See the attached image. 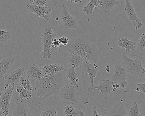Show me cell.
<instances>
[{"label":"cell","instance_id":"8992f818","mask_svg":"<svg viewBox=\"0 0 145 116\" xmlns=\"http://www.w3.org/2000/svg\"><path fill=\"white\" fill-rule=\"evenodd\" d=\"M80 70L83 74H88L89 80L90 81L89 87L87 90L90 92L93 91V86H94V80L98 74L99 72V66L95 63L91 64L86 61H84L80 66Z\"/></svg>","mask_w":145,"mask_h":116},{"label":"cell","instance_id":"f546056e","mask_svg":"<svg viewBox=\"0 0 145 116\" xmlns=\"http://www.w3.org/2000/svg\"><path fill=\"white\" fill-rule=\"evenodd\" d=\"M137 50L140 51L142 50L145 47V33H143L138 40L136 46Z\"/></svg>","mask_w":145,"mask_h":116},{"label":"cell","instance_id":"ac0fdd59","mask_svg":"<svg viewBox=\"0 0 145 116\" xmlns=\"http://www.w3.org/2000/svg\"><path fill=\"white\" fill-rule=\"evenodd\" d=\"M119 4V0H101L99 1L97 7L101 10L108 12L112 10L116 5Z\"/></svg>","mask_w":145,"mask_h":116},{"label":"cell","instance_id":"5b68a950","mask_svg":"<svg viewBox=\"0 0 145 116\" xmlns=\"http://www.w3.org/2000/svg\"><path fill=\"white\" fill-rule=\"evenodd\" d=\"M56 35L53 32L51 27H47L43 30L41 39L43 46L42 56L44 59L46 60L51 58L52 42V39L56 38Z\"/></svg>","mask_w":145,"mask_h":116},{"label":"cell","instance_id":"836d02e7","mask_svg":"<svg viewBox=\"0 0 145 116\" xmlns=\"http://www.w3.org/2000/svg\"><path fill=\"white\" fill-rule=\"evenodd\" d=\"M60 45L61 44L58 40V38H56L53 39L52 40V42L51 47L53 48H56V49H60Z\"/></svg>","mask_w":145,"mask_h":116},{"label":"cell","instance_id":"d6a6232c","mask_svg":"<svg viewBox=\"0 0 145 116\" xmlns=\"http://www.w3.org/2000/svg\"><path fill=\"white\" fill-rule=\"evenodd\" d=\"M58 39L60 44L65 46H66L68 44L69 40V39L67 37L61 36H60L58 38Z\"/></svg>","mask_w":145,"mask_h":116},{"label":"cell","instance_id":"ab89813d","mask_svg":"<svg viewBox=\"0 0 145 116\" xmlns=\"http://www.w3.org/2000/svg\"><path fill=\"white\" fill-rule=\"evenodd\" d=\"M32 1H33V0H29V1L31 2H32Z\"/></svg>","mask_w":145,"mask_h":116},{"label":"cell","instance_id":"f35d334b","mask_svg":"<svg viewBox=\"0 0 145 116\" xmlns=\"http://www.w3.org/2000/svg\"><path fill=\"white\" fill-rule=\"evenodd\" d=\"M87 1H89L90 0H86Z\"/></svg>","mask_w":145,"mask_h":116},{"label":"cell","instance_id":"9c48e42d","mask_svg":"<svg viewBox=\"0 0 145 116\" xmlns=\"http://www.w3.org/2000/svg\"><path fill=\"white\" fill-rule=\"evenodd\" d=\"M124 10L136 30L140 29L143 26L142 20L137 17L129 0H125Z\"/></svg>","mask_w":145,"mask_h":116},{"label":"cell","instance_id":"e575fe53","mask_svg":"<svg viewBox=\"0 0 145 116\" xmlns=\"http://www.w3.org/2000/svg\"><path fill=\"white\" fill-rule=\"evenodd\" d=\"M69 2H73L75 4H80L82 3V0H66Z\"/></svg>","mask_w":145,"mask_h":116},{"label":"cell","instance_id":"5bb4252c","mask_svg":"<svg viewBox=\"0 0 145 116\" xmlns=\"http://www.w3.org/2000/svg\"><path fill=\"white\" fill-rule=\"evenodd\" d=\"M26 74L29 78L35 81L40 78L44 75L41 68L33 63H30L27 66Z\"/></svg>","mask_w":145,"mask_h":116},{"label":"cell","instance_id":"52a82bcc","mask_svg":"<svg viewBox=\"0 0 145 116\" xmlns=\"http://www.w3.org/2000/svg\"><path fill=\"white\" fill-rule=\"evenodd\" d=\"M15 88L14 83L12 84L5 91L0 93V110L3 112L4 116L9 115V107Z\"/></svg>","mask_w":145,"mask_h":116},{"label":"cell","instance_id":"9a60e30c","mask_svg":"<svg viewBox=\"0 0 145 116\" xmlns=\"http://www.w3.org/2000/svg\"><path fill=\"white\" fill-rule=\"evenodd\" d=\"M41 70L44 75L47 76H52L60 72L66 71V69L62 65L56 63L46 65L41 68Z\"/></svg>","mask_w":145,"mask_h":116},{"label":"cell","instance_id":"603a6c76","mask_svg":"<svg viewBox=\"0 0 145 116\" xmlns=\"http://www.w3.org/2000/svg\"><path fill=\"white\" fill-rule=\"evenodd\" d=\"M76 107L70 105L65 107L64 115L65 116H84L85 114L84 112L76 108Z\"/></svg>","mask_w":145,"mask_h":116},{"label":"cell","instance_id":"30bf717a","mask_svg":"<svg viewBox=\"0 0 145 116\" xmlns=\"http://www.w3.org/2000/svg\"><path fill=\"white\" fill-rule=\"evenodd\" d=\"M61 25L66 30L70 29H77V19L74 18L69 15L67 11V9L64 5L62 8Z\"/></svg>","mask_w":145,"mask_h":116},{"label":"cell","instance_id":"d590c367","mask_svg":"<svg viewBox=\"0 0 145 116\" xmlns=\"http://www.w3.org/2000/svg\"><path fill=\"white\" fill-rule=\"evenodd\" d=\"M92 111H93V116H100V114L97 113V111L96 110V107H93V109H92Z\"/></svg>","mask_w":145,"mask_h":116},{"label":"cell","instance_id":"d6986e66","mask_svg":"<svg viewBox=\"0 0 145 116\" xmlns=\"http://www.w3.org/2000/svg\"><path fill=\"white\" fill-rule=\"evenodd\" d=\"M107 115L112 116H127L128 114L125 110V105L120 102L114 106L109 110Z\"/></svg>","mask_w":145,"mask_h":116},{"label":"cell","instance_id":"ba28073f","mask_svg":"<svg viewBox=\"0 0 145 116\" xmlns=\"http://www.w3.org/2000/svg\"><path fill=\"white\" fill-rule=\"evenodd\" d=\"M114 72L111 78V80L114 83L118 84L120 87L124 89L126 87L128 83L126 81L127 78V72L125 68L120 64L114 63Z\"/></svg>","mask_w":145,"mask_h":116},{"label":"cell","instance_id":"cb8c5ba5","mask_svg":"<svg viewBox=\"0 0 145 116\" xmlns=\"http://www.w3.org/2000/svg\"><path fill=\"white\" fill-rule=\"evenodd\" d=\"M100 0H91L90 2L84 7L83 12L86 15H91L93 13L94 9L97 7Z\"/></svg>","mask_w":145,"mask_h":116},{"label":"cell","instance_id":"ffe728a7","mask_svg":"<svg viewBox=\"0 0 145 116\" xmlns=\"http://www.w3.org/2000/svg\"><path fill=\"white\" fill-rule=\"evenodd\" d=\"M118 45L120 48L125 49L126 52H129L130 51H135V43L134 41L129 40L127 38H119Z\"/></svg>","mask_w":145,"mask_h":116},{"label":"cell","instance_id":"4fadbf2b","mask_svg":"<svg viewBox=\"0 0 145 116\" xmlns=\"http://www.w3.org/2000/svg\"><path fill=\"white\" fill-rule=\"evenodd\" d=\"M25 69L24 68H21L3 77L2 79L5 80L7 83L5 85V88L7 89L10 85L12 83H17L20 81L21 77H22Z\"/></svg>","mask_w":145,"mask_h":116},{"label":"cell","instance_id":"8fae6325","mask_svg":"<svg viewBox=\"0 0 145 116\" xmlns=\"http://www.w3.org/2000/svg\"><path fill=\"white\" fill-rule=\"evenodd\" d=\"M27 8L36 16L43 18L45 21H48L51 17V13L52 12V10L46 6L41 7L33 5H27Z\"/></svg>","mask_w":145,"mask_h":116},{"label":"cell","instance_id":"83f0119b","mask_svg":"<svg viewBox=\"0 0 145 116\" xmlns=\"http://www.w3.org/2000/svg\"><path fill=\"white\" fill-rule=\"evenodd\" d=\"M57 114L56 111L52 107H48L44 109L42 111V113L40 116H56Z\"/></svg>","mask_w":145,"mask_h":116},{"label":"cell","instance_id":"3957f363","mask_svg":"<svg viewBox=\"0 0 145 116\" xmlns=\"http://www.w3.org/2000/svg\"><path fill=\"white\" fill-rule=\"evenodd\" d=\"M61 100L64 104L76 107L79 102V93L76 88L63 86L59 92Z\"/></svg>","mask_w":145,"mask_h":116},{"label":"cell","instance_id":"7402d4cb","mask_svg":"<svg viewBox=\"0 0 145 116\" xmlns=\"http://www.w3.org/2000/svg\"><path fill=\"white\" fill-rule=\"evenodd\" d=\"M85 60V59L78 55H72L67 61L68 67L72 68L75 69L80 66L82 63Z\"/></svg>","mask_w":145,"mask_h":116},{"label":"cell","instance_id":"7c38bea8","mask_svg":"<svg viewBox=\"0 0 145 116\" xmlns=\"http://www.w3.org/2000/svg\"><path fill=\"white\" fill-rule=\"evenodd\" d=\"M114 83L112 80H103L97 86L94 85L92 90L97 89L104 95L106 100L107 99L108 95L112 91H113L112 85Z\"/></svg>","mask_w":145,"mask_h":116},{"label":"cell","instance_id":"8d00e7d4","mask_svg":"<svg viewBox=\"0 0 145 116\" xmlns=\"http://www.w3.org/2000/svg\"><path fill=\"white\" fill-rule=\"evenodd\" d=\"M113 88V91H115L116 89L118 88H119L120 85L118 84L113 83L112 85Z\"/></svg>","mask_w":145,"mask_h":116},{"label":"cell","instance_id":"6da1fadb","mask_svg":"<svg viewBox=\"0 0 145 116\" xmlns=\"http://www.w3.org/2000/svg\"><path fill=\"white\" fill-rule=\"evenodd\" d=\"M35 81V94L45 100L59 94L64 85V76L61 72L52 76L43 75Z\"/></svg>","mask_w":145,"mask_h":116},{"label":"cell","instance_id":"4316f807","mask_svg":"<svg viewBox=\"0 0 145 116\" xmlns=\"http://www.w3.org/2000/svg\"><path fill=\"white\" fill-rule=\"evenodd\" d=\"M19 82L20 83V85L23 88L31 92H32L33 91V89L31 85V83L28 79L22 77L20 79Z\"/></svg>","mask_w":145,"mask_h":116},{"label":"cell","instance_id":"e0dca14e","mask_svg":"<svg viewBox=\"0 0 145 116\" xmlns=\"http://www.w3.org/2000/svg\"><path fill=\"white\" fill-rule=\"evenodd\" d=\"M12 116H33L30 108L21 103H16V106L12 109Z\"/></svg>","mask_w":145,"mask_h":116},{"label":"cell","instance_id":"484cf974","mask_svg":"<svg viewBox=\"0 0 145 116\" xmlns=\"http://www.w3.org/2000/svg\"><path fill=\"white\" fill-rule=\"evenodd\" d=\"M141 112V110L139 108L138 104L136 102H135L130 108L128 115L129 116H140Z\"/></svg>","mask_w":145,"mask_h":116},{"label":"cell","instance_id":"2e32d148","mask_svg":"<svg viewBox=\"0 0 145 116\" xmlns=\"http://www.w3.org/2000/svg\"><path fill=\"white\" fill-rule=\"evenodd\" d=\"M18 57V55H16L14 57H8L0 61V80L2 79L4 75L10 70Z\"/></svg>","mask_w":145,"mask_h":116},{"label":"cell","instance_id":"f1b7e54d","mask_svg":"<svg viewBox=\"0 0 145 116\" xmlns=\"http://www.w3.org/2000/svg\"><path fill=\"white\" fill-rule=\"evenodd\" d=\"M11 35L10 32L0 30V43L5 42L10 39Z\"/></svg>","mask_w":145,"mask_h":116},{"label":"cell","instance_id":"d4e9b609","mask_svg":"<svg viewBox=\"0 0 145 116\" xmlns=\"http://www.w3.org/2000/svg\"><path fill=\"white\" fill-rule=\"evenodd\" d=\"M16 91L19 94V96L22 100H29L32 96V92L24 89L20 85L17 87Z\"/></svg>","mask_w":145,"mask_h":116},{"label":"cell","instance_id":"4dcf8cb0","mask_svg":"<svg viewBox=\"0 0 145 116\" xmlns=\"http://www.w3.org/2000/svg\"><path fill=\"white\" fill-rule=\"evenodd\" d=\"M133 90H135L137 92H142V93L145 94V84L144 83H138L135 85V88Z\"/></svg>","mask_w":145,"mask_h":116},{"label":"cell","instance_id":"277c9868","mask_svg":"<svg viewBox=\"0 0 145 116\" xmlns=\"http://www.w3.org/2000/svg\"><path fill=\"white\" fill-rule=\"evenodd\" d=\"M123 65L125 66L126 72L135 77L144 78L145 69L140 61L137 59H132L126 56H123Z\"/></svg>","mask_w":145,"mask_h":116},{"label":"cell","instance_id":"7a4b0ae2","mask_svg":"<svg viewBox=\"0 0 145 116\" xmlns=\"http://www.w3.org/2000/svg\"><path fill=\"white\" fill-rule=\"evenodd\" d=\"M65 47L69 54L78 55L94 63L98 61L101 55L95 44L83 38L69 40Z\"/></svg>","mask_w":145,"mask_h":116},{"label":"cell","instance_id":"74e56055","mask_svg":"<svg viewBox=\"0 0 145 116\" xmlns=\"http://www.w3.org/2000/svg\"><path fill=\"white\" fill-rule=\"evenodd\" d=\"M0 116H4V114H3V112L0 110Z\"/></svg>","mask_w":145,"mask_h":116},{"label":"cell","instance_id":"44dd1931","mask_svg":"<svg viewBox=\"0 0 145 116\" xmlns=\"http://www.w3.org/2000/svg\"><path fill=\"white\" fill-rule=\"evenodd\" d=\"M68 68L67 78L68 79L69 83L72 87L76 88H78V83L79 82V77L78 74L75 72L74 68Z\"/></svg>","mask_w":145,"mask_h":116},{"label":"cell","instance_id":"1f68e13d","mask_svg":"<svg viewBox=\"0 0 145 116\" xmlns=\"http://www.w3.org/2000/svg\"><path fill=\"white\" fill-rule=\"evenodd\" d=\"M33 5L41 7L46 6V0H33Z\"/></svg>","mask_w":145,"mask_h":116}]
</instances>
